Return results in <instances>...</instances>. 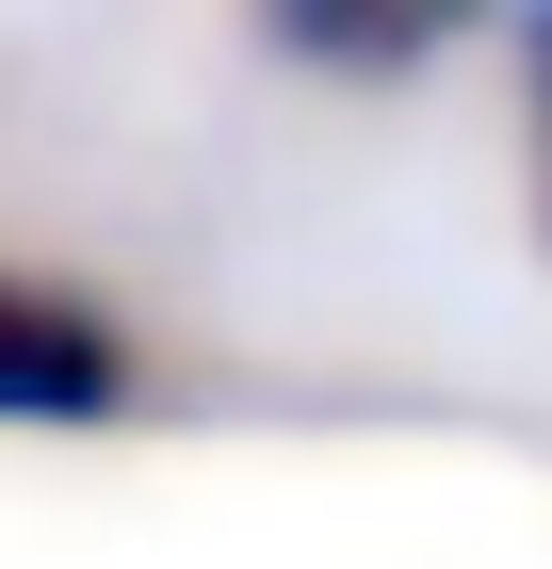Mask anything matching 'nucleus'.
I'll list each match as a JSON object with an SVG mask.
<instances>
[{
	"instance_id": "nucleus-1",
	"label": "nucleus",
	"mask_w": 552,
	"mask_h": 569,
	"mask_svg": "<svg viewBox=\"0 0 552 569\" xmlns=\"http://www.w3.org/2000/svg\"><path fill=\"white\" fill-rule=\"evenodd\" d=\"M163 407V358L98 277L0 244V439H114Z\"/></svg>"
},
{
	"instance_id": "nucleus-2",
	"label": "nucleus",
	"mask_w": 552,
	"mask_h": 569,
	"mask_svg": "<svg viewBox=\"0 0 552 569\" xmlns=\"http://www.w3.org/2000/svg\"><path fill=\"white\" fill-rule=\"evenodd\" d=\"M244 17H260L277 66H309V82H423L488 0H244Z\"/></svg>"
},
{
	"instance_id": "nucleus-3",
	"label": "nucleus",
	"mask_w": 552,
	"mask_h": 569,
	"mask_svg": "<svg viewBox=\"0 0 552 569\" xmlns=\"http://www.w3.org/2000/svg\"><path fill=\"white\" fill-rule=\"evenodd\" d=\"M520 66H536V82H520V98H536V196H552V0H536V17H520Z\"/></svg>"
}]
</instances>
